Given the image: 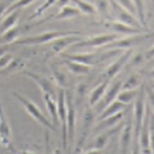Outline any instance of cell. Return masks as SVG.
I'll use <instances>...</instances> for the list:
<instances>
[{
	"label": "cell",
	"instance_id": "obj_46",
	"mask_svg": "<svg viewBox=\"0 0 154 154\" xmlns=\"http://www.w3.org/2000/svg\"><path fill=\"white\" fill-rule=\"evenodd\" d=\"M84 154H103V150H98V149H88Z\"/></svg>",
	"mask_w": 154,
	"mask_h": 154
},
{
	"label": "cell",
	"instance_id": "obj_15",
	"mask_svg": "<svg viewBox=\"0 0 154 154\" xmlns=\"http://www.w3.org/2000/svg\"><path fill=\"white\" fill-rule=\"evenodd\" d=\"M132 138H133V120H132V117H129L125 125L122 127L120 139H119V146H120L121 154L128 153Z\"/></svg>",
	"mask_w": 154,
	"mask_h": 154
},
{
	"label": "cell",
	"instance_id": "obj_31",
	"mask_svg": "<svg viewBox=\"0 0 154 154\" xmlns=\"http://www.w3.org/2000/svg\"><path fill=\"white\" fill-rule=\"evenodd\" d=\"M55 2H56V0H45V2L43 3V5H41L40 7H38L35 11L29 17V20H33V19H35V18L41 17L48 8L53 7V5H55Z\"/></svg>",
	"mask_w": 154,
	"mask_h": 154
},
{
	"label": "cell",
	"instance_id": "obj_24",
	"mask_svg": "<svg viewBox=\"0 0 154 154\" xmlns=\"http://www.w3.org/2000/svg\"><path fill=\"white\" fill-rule=\"evenodd\" d=\"M43 99H44V103L46 105V108H48V115L51 117L52 123L55 127H57L58 123H60V120H58V116H57V103H56V99L51 97L50 95H43Z\"/></svg>",
	"mask_w": 154,
	"mask_h": 154
},
{
	"label": "cell",
	"instance_id": "obj_12",
	"mask_svg": "<svg viewBox=\"0 0 154 154\" xmlns=\"http://www.w3.org/2000/svg\"><path fill=\"white\" fill-rule=\"evenodd\" d=\"M23 74L26 75V77H29L30 79H32L34 83L38 86V88L41 89L42 95H50L53 98H57V95H56V91H55L54 85H53V82L50 80L46 77H43L41 75L36 74V73H33V72H23Z\"/></svg>",
	"mask_w": 154,
	"mask_h": 154
},
{
	"label": "cell",
	"instance_id": "obj_34",
	"mask_svg": "<svg viewBox=\"0 0 154 154\" xmlns=\"http://www.w3.org/2000/svg\"><path fill=\"white\" fill-rule=\"evenodd\" d=\"M96 7L97 12L101 14H108L110 12V1L109 0H97L96 3H94Z\"/></svg>",
	"mask_w": 154,
	"mask_h": 154
},
{
	"label": "cell",
	"instance_id": "obj_20",
	"mask_svg": "<svg viewBox=\"0 0 154 154\" xmlns=\"http://www.w3.org/2000/svg\"><path fill=\"white\" fill-rule=\"evenodd\" d=\"M110 80L108 79H103L101 83L94 88L89 94V106L90 107H95L97 103H99L100 99L103 98V96L106 93L107 88L109 86Z\"/></svg>",
	"mask_w": 154,
	"mask_h": 154
},
{
	"label": "cell",
	"instance_id": "obj_22",
	"mask_svg": "<svg viewBox=\"0 0 154 154\" xmlns=\"http://www.w3.org/2000/svg\"><path fill=\"white\" fill-rule=\"evenodd\" d=\"M123 117V112H119L116 113V115L111 116V117H108V118H105L103 120H99L98 125L95 127V132H99V131H105V130H109V129H112L117 123H118L120 120Z\"/></svg>",
	"mask_w": 154,
	"mask_h": 154
},
{
	"label": "cell",
	"instance_id": "obj_42",
	"mask_svg": "<svg viewBox=\"0 0 154 154\" xmlns=\"http://www.w3.org/2000/svg\"><path fill=\"white\" fill-rule=\"evenodd\" d=\"M10 46H12L11 44H3V45H0V57L1 56H3L5 54H7L8 53V51H9Z\"/></svg>",
	"mask_w": 154,
	"mask_h": 154
},
{
	"label": "cell",
	"instance_id": "obj_41",
	"mask_svg": "<svg viewBox=\"0 0 154 154\" xmlns=\"http://www.w3.org/2000/svg\"><path fill=\"white\" fill-rule=\"evenodd\" d=\"M16 0H0V19L3 17L6 10L8 9V7Z\"/></svg>",
	"mask_w": 154,
	"mask_h": 154
},
{
	"label": "cell",
	"instance_id": "obj_38",
	"mask_svg": "<svg viewBox=\"0 0 154 154\" xmlns=\"http://www.w3.org/2000/svg\"><path fill=\"white\" fill-rule=\"evenodd\" d=\"M150 150L151 153L154 154V113L151 115L150 121Z\"/></svg>",
	"mask_w": 154,
	"mask_h": 154
},
{
	"label": "cell",
	"instance_id": "obj_2",
	"mask_svg": "<svg viewBox=\"0 0 154 154\" xmlns=\"http://www.w3.org/2000/svg\"><path fill=\"white\" fill-rule=\"evenodd\" d=\"M154 36V32H143L140 34H133V35H125L120 36V38H116L115 41L110 42L109 44L105 45L103 48V51L106 50H121L125 51L129 48H133L135 45L141 44L142 42L146 41L149 38Z\"/></svg>",
	"mask_w": 154,
	"mask_h": 154
},
{
	"label": "cell",
	"instance_id": "obj_52",
	"mask_svg": "<svg viewBox=\"0 0 154 154\" xmlns=\"http://www.w3.org/2000/svg\"><path fill=\"white\" fill-rule=\"evenodd\" d=\"M0 154H7V153H2V152H1V153H0Z\"/></svg>",
	"mask_w": 154,
	"mask_h": 154
},
{
	"label": "cell",
	"instance_id": "obj_10",
	"mask_svg": "<svg viewBox=\"0 0 154 154\" xmlns=\"http://www.w3.org/2000/svg\"><path fill=\"white\" fill-rule=\"evenodd\" d=\"M110 9L112 10L113 14L116 16V18L113 20L120 21V22L125 23L127 26H133V28H137V29L143 30V31H148V30H144L142 28L141 23H140V21H139L138 18H137L134 14L130 13L129 11H127V10L122 9L121 7L118 6L115 1H112V2L110 3Z\"/></svg>",
	"mask_w": 154,
	"mask_h": 154
},
{
	"label": "cell",
	"instance_id": "obj_47",
	"mask_svg": "<svg viewBox=\"0 0 154 154\" xmlns=\"http://www.w3.org/2000/svg\"><path fill=\"white\" fill-rule=\"evenodd\" d=\"M17 154H38V153H34V152H31L29 150H21V151H14Z\"/></svg>",
	"mask_w": 154,
	"mask_h": 154
},
{
	"label": "cell",
	"instance_id": "obj_26",
	"mask_svg": "<svg viewBox=\"0 0 154 154\" xmlns=\"http://www.w3.org/2000/svg\"><path fill=\"white\" fill-rule=\"evenodd\" d=\"M20 32H21L20 26H13L12 29L8 30L6 32H3L2 34H0V45L12 44L13 42L18 38Z\"/></svg>",
	"mask_w": 154,
	"mask_h": 154
},
{
	"label": "cell",
	"instance_id": "obj_36",
	"mask_svg": "<svg viewBox=\"0 0 154 154\" xmlns=\"http://www.w3.org/2000/svg\"><path fill=\"white\" fill-rule=\"evenodd\" d=\"M86 90H87V86L86 84H79L78 86H77V89H76V97H75L74 99V103L75 106L78 105V103L83 100L84 96H85V94H86Z\"/></svg>",
	"mask_w": 154,
	"mask_h": 154
},
{
	"label": "cell",
	"instance_id": "obj_21",
	"mask_svg": "<svg viewBox=\"0 0 154 154\" xmlns=\"http://www.w3.org/2000/svg\"><path fill=\"white\" fill-rule=\"evenodd\" d=\"M127 107H128V105L122 103L121 101H119V100L116 99L115 101H112L110 105H108V106L99 113V116L97 117V121L103 120V119H105V118H108V117H111V116L116 115V113L121 112V111H123Z\"/></svg>",
	"mask_w": 154,
	"mask_h": 154
},
{
	"label": "cell",
	"instance_id": "obj_17",
	"mask_svg": "<svg viewBox=\"0 0 154 154\" xmlns=\"http://www.w3.org/2000/svg\"><path fill=\"white\" fill-rule=\"evenodd\" d=\"M82 13L78 9H77L75 6H71V5H67V6H64L60 8V11H58L56 14L54 16H51L46 18V19L42 20L40 21L38 23L34 24V26H38L40 23L42 22H45V21H48V20H66V19H73V18H76V17L80 16Z\"/></svg>",
	"mask_w": 154,
	"mask_h": 154
},
{
	"label": "cell",
	"instance_id": "obj_14",
	"mask_svg": "<svg viewBox=\"0 0 154 154\" xmlns=\"http://www.w3.org/2000/svg\"><path fill=\"white\" fill-rule=\"evenodd\" d=\"M121 86H122L121 80H117V82H115L113 84L110 85L109 88H107L106 93H105V95L103 96V98H101L99 103L95 106L96 107L97 112L100 113L108 105H110L112 101H115V100L117 99V96H118V94L120 93V90H121Z\"/></svg>",
	"mask_w": 154,
	"mask_h": 154
},
{
	"label": "cell",
	"instance_id": "obj_32",
	"mask_svg": "<svg viewBox=\"0 0 154 154\" xmlns=\"http://www.w3.org/2000/svg\"><path fill=\"white\" fill-rule=\"evenodd\" d=\"M52 73H53V78H54L55 83H56L57 86L63 88V87L67 85V78H66V75L63 72L57 69L56 67H53L52 68Z\"/></svg>",
	"mask_w": 154,
	"mask_h": 154
},
{
	"label": "cell",
	"instance_id": "obj_44",
	"mask_svg": "<svg viewBox=\"0 0 154 154\" xmlns=\"http://www.w3.org/2000/svg\"><path fill=\"white\" fill-rule=\"evenodd\" d=\"M69 2H71V0H56L55 6L58 7V8H62V7L69 5Z\"/></svg>",
	"mask_w": 154,
	"mask_h": 154
},
{
	"label": "cell",
	"instance_id": "obj_28",
	"mask_svg": "<svg viewBox=\"0 0 154 154\" xmlns=\"http://www.w3.org/2000/svg\"><path fill=\"white\" fill-rule=\"evenodd\" d=\"M139 94V89H128V90H120V93L117 96V100L121 101L122 103L130 105L133 103Z\"/></svg>",
	"mask_w": 154,
	"mask_h": 154
},
{
	"label": "cell",
	"instance_id": "obj_5",
	"mask_svg": "<svg viewBox=\"0 0 154 154\" xmlns=\"http://www.w3.org/2000/svg\"><path fill=\"white\" fill-rule=\"evenodd\" d=\"M57 116L58 120L62 125V148L66 151L68 148L67 143V107H66V98H65V90L60 88L57 91Z\"/></svg>",
	"mask_w": 154,
	"mask_h": 154
},
{
	"label": "cell",
	"instance_id": "obj_8",
	"mask_svg": "<svg viewBox=\"0 0 154 154\" xmlns=\"http://www.w3.org/2000/svg\"><path fill=\"white\" fill-rule=\"evenodd\" d=\"M66 107H67V143L73 145L76 130V106L74 103V98L68 91H65Z\"/></svg>",
	"mask_w": 154,
	"mask_h": 154
},
{
	"label": "cell",
	"instance_id": "obj_49",
	"mask_svg": "<svg viewBox=\"0 0 154 154\" xmlns=\"http://www.w3.org/2000/svg\"><path fill=\"white\" fill-rule=\"evenodd\" d=\"M151 2H152V6H153V8H154V0H151Z\"/></svg>",
	"mask_w": 154,
	"mask_h": 154
},
{
	"label": "cell",
	"instance_id": "obj_1",
	"mask_svg": "<svg viewBox=\"0 0 154 154\" xmlns=\"http://www.w3.org/2000/svg\"><path fill=\"white\" fill-rule=\"evenodd\" d=\"M76 33V31H46L36 35H29L18 38L11 45H41L48 44L50 42L54 41L61 36L68 35Z\"/></svg>",
	"mask_w": 154,
	"mask_h": 154
},
{
	"label": "cell",
	"instance_id": "obj_16",
	"mask_svg": "<svg viewBox=\"0 0 154 154\" xmlns=\"http://www.w3.org/2000/svg\"><path fill=\"white\" fill-rule=\"evenodd\" d=\"M105 26L108 28L110 31L115 32L116 34H119V35L120 34H123V35H133V34H140V33L146 32V31H143V30L127 26V24L120 22V21H117V20L106 21L105 22Z\"/></svg>",
	"mask_w": 154,
	"mask_h": 154
},
{
	"label": "cell",
	"instance_id": "obj_27",
	"mask_svg": "<svg viewBox=\"0 0 154 154\" xmlns=\"http://www.w3.org/2000/svg\"><path fill=\"white\" fill-rule=\"evenodd\" d=\"M71 1L79 10L82 14H96L97 13L95 5L87 0H71Z\"/></svg>",
	"mask_w": 154,
	"mask_h": 154
},
{
	"label": "cell",
	"instance_id": "obj_50",
	"mask_svg": "<svg viewBox=\"0 0 154 154\" xmlns=\"http://www.w3.org/2000/svg\"><path fill=\"white\" fill-rule=\"evenodd\" d=\"M150 75H151L152 77H154V72H152V73H151V74H150Z\"/></svg>",
	"mask_w": 154,
	"mask_h": 154
},
{
	"label": "cell",
	"instance_id": "obj_9",
	"mask_svg": "<svg viewBox=\"0 0 154 154\" xmlns=\"http://www.w3.org/2000/svg\"><path fill=\"white\" fill-rule=\"evenodd\" d=\"M133 54V50L132 48H129V50H125L120 54L117 60L115 62H112L111 64L106 68V71L103 72V79H108L111 80L113 77H116L117 75L120 73L122 68L125 67V65H127L129 63V60Z\"/></svg>",
	"mask_w": 154,
	"mask_h": 154
},
{
	"label": "cell",
	"instance_id": "obj_29",
	"mask_svg": "<svg viewBox=\"0 0 154 154\" xmlns=\"http://www.w3.org/2000/svg\"><path fill=\"white\" fill-rule=\"evenodd\" d=\"M132 2L134 5L135 12H137V18L141 23L142 28L146 30V18H145V8H144V1L143 0H132Z\"/></svg>",
	"mask_w": 154,
	"mask_h": 154
},
{
	"label": "cell",
	"instance_id": "obj_23",
	"mask_svg": "<svg viewBox=\"0 0 154 154\" xmlns=\"http://www.w3.org/2000/svg\"><path fill=\"white\" fill-rule=\"evenodd\" d=\"M116 133L115 129H109V130H105L101 131L99 134L97 135L96 139L94 140V142L90 144L89 149H98V150H103L109 142L110 138Z\"/></svg>",
	"mask_w": 154,
	"mask_h": 154
},
{
	"label": "cell",
	"instance_id": "obj_18",
	"mask_svg": "<svg viewBox=\"0 0 154 154\" xmlns=\"http://www.w3.org/2000/svg\"><path fill=\"white\" fill-rule=\"evenodd\" d=\"M94 119H95V115H94L93 110L87 109L83 117V125H82V132H80L79 140H78V143H77V146H76L77 150H79L82 148V145L84 144V142L86 141L88 133H89V130L91 128V123H93Z\"/></svg>",
	"mask_w": 154,
	"mask_h": 154
},
{
	"label": "cell",
	"instance_id": "obj_39",
	"mask_svg": "<svg viewBox=\"0 0 154 154\" xmlns=\"http://www.w3.org/2000/svg\"><path fill=\"white\" fill-rule=\"evenodd\" d=\"M44 145H45V152L44 154H55L51 149V141H50V133L48 129H46L44 132Z\"/></svg>",
	"mask_w": 154,
	"mask_h": 154
},
{
	"label": "cell",
	"instance_id": "obj_35",
	"mask_svg": "<svg viewBox=\"0 0 154 154\" xmlns=\"http://www.w3.org/2000/svg\"><path fill=\"white\" fill-rule=\"evenodd\" d=\"M118 6H120L122 9L127 10L129 11L130 13L132 14H134L137 17V12H135V8H134V5L132 2V0H113Z\"/></svg>",
	"mask_w": 154,
	"mask_h": 154
},
{
	"label": "cell",
	"instance_id": "obj_4",
	"mask_svg": "<svg viewBox=\"0 0 154 154\" xmlns=\"http://www.w3.org/2000/svg\"><path fill=\"white\" fill-rule=\"evenodd\" d=\"M145 103H146V91L144 86H140L139 94L134 100V108H133V140L139 141V133L141 129L142 120L144 116Z\"/></svg>",
	"mask_w": 154,
	"mask_h": 154
},
{
	"label": "cell",
	"instance_id": "obj_37",
	"mask_svg": "<svg viewBox=\"0 0 154 154\" xmlns=\"http://www.w3.org/2000/svg\"><path fill=\"white\" fill-rule=\"evenodd\" d=\"M12 61H13V56L11 54H9V53H7L3 56H1L0 57V71L3 69V68L8 67Z\"/></svg>",
	"mask_w": 154,
	"mask_h": 154
},
{
	"label": "cell",
	"instance_id": "obj_3",
	"mask_svg": "<svg viewBox=\"0 0 154 154\" xmlns=\"http://www.w3.org/2000/svg\"><path fill=\"white\" fill-rule=\"evenodd\" d=\"M12 96L19 101V103H21V106L26 109V112L29 113L35 121H38L40 125H43L44 128L48 129V130H53V131L56 130V127L52 123V121L50 120V119H48L46 117H45L44 113L42 112L41 109L36 106L35 103H32L31 100L26 98V97L21 96L20 94L16 93V91H12Z\"/></svg>",
	"mask_w": 154,
	"mask_h": 154
},
{
	"label": "cell",
	"instance_id": "obj_48",
	"mask_svg": "<svg viewBox=\"0 0 154 154\" xmlns=\"http://www.w3.org/2000/svg\"><path fill=\"white\" fill-rule=\"evenodd\" d=\"M7 154H17L14 151H12V152H9V153H7Z\"/></svg>",
	"mask_w": 154,
	"mask_h": 154
},
{
	"label": "cell",
	"instance_id": "obj_6",
	"mask_svg": "<svg viewBox=\"0 0 154 154\" xmlns=\"http://www.w3.org/2000/svg\"><path fill=\"white\" fill-rule=\"evenodd\" d=\"M151 106H150V103H149L148 99H146L144 116H143L141 129H140V133H139V145H140V150H141L143 154H152L151 150H150V121H151Z\"/></svg>",
	"mask_w": 154,
	"mask_h": 154
},
{
	"label": "cell",
	"instance_id": "obj_30",
	"mask_svg": "<svg viewBox=\"0 0 154 154\" xmlns=\"http://www.w3.org/2000/svg\"><path fill=\"white\" fill-rule=\"evenodd\" d=\"M141 86V78L138 75H131L128 77V79L125 83H122L121 90H128V89H138V87Z\"/></svg>",
	"mask_w": 154,
	"mask_h": 154
},
{
	"label": "cell",
	"instance_id": "obj_33",
	"mask_svg": "<svg viewBox=\"0 0 154 154\" xmlns=\"http://www.w3.org/2000/svg\"><path fill=\"white\" fill-rule=\"evenodd\" d=\"M34 1H35V0H16V1H13V2L8 7V9L6 10L5 14L11 12V11H14V10H21L22 8H24V7L30 6V5L32 2H34ZM5 14H3V16H5Z\"/></svg>",
	"mask_w": 154,
	"mask_h": 154
},
{
	"label": "cell",
	"instance_id": "obj_11",
	"mask_svg": "<svg viewBox=\"0 0 154 154\" xmlns=\"http://www.w3.org/2000/svg\"><path fill=\"white\" fill-rule=\"evenodd\" d=\"M83 38H84L80 35L79 32H76V33H73V34L61 36V38H56L54 41L50 42L48 44H50L52 51L54 52L55 54H62V53H64V51L66 48H68L72 45H74L75 43L79 42Z\"/></svg>",
	"mask_w": 154,
	"mask_h": 154
},
{
	"label": "cell",
	"instance_id": "obj_40",
	"mask_svg": "<svg viewBox=\"0 0 154 154\" xmlns=\"http://www.w3.org/2000/svg\"><path fill=\"white\" fill-rule=\"evenodd\" d=\"M145 91H146V99H148L151 109H153L154 112V90L152 89V87H145Z\"/></svg>",
	"mask_w": 154,
	"mask_h": 154
},
{
	"label": "cell",
	"instance_id": "obj_25",
	"mask_svg": "<svg viewBox=\"0 0 154 154\" xmlns=\"http://www.w3.org/2000/svg\"><path fill=\"white\" fill-rule=\"evenodd\" d=\"M63 64L65 65V67L67 68L68 71L76 75L87 74V73H89L90 68H91V66L82 64V63H78V62H75V61H71V60H65V58L64 61H63Z\"/></svg>",
	"mask_w": 154,
	"mask_h": 154
},
{
	"label": "cell",
	"instance_id": "obj_7",
	"mask_svg": "<svg viewBox=\"0 0 154 154\" xmlns=\"http://www.w3.org/2000/svg\"><path fill=\"white\" fill-rule=\"evenodd\" d=\"M120 38L119 34L116 33H107V34H99V35L90 36V38H83L79 42L72 45L73 48H103L105 45L109 44L110 42L115 41L116 38Z\"/></svg>",
	"mask_w": 154,
	"mask_h": 154
},
{
	"label": "cell",
	"instance_id": "obj_13",
	"mask_svg": "<svg viewBox=\"0 0 154 154\" xmlns=\"http://www.w3.org/2000/svg\"><path fill=\"white\" fill-rule=\"evenodd\" d=\"M11 127L0 101V146L11 149Z\"/></svg>",
	"mask_w": 154,
	"mask_h": 154
},
{
	"label": "cell",
	"instance_id": "obj_43",
	"mask_svg": "<svg viewBox=\"0 0 154 154\" xmlns=\"http://www.w3.org/2000/svg\"><path fill=\"white\" fill-rule=\"evenodd\" d=\"M131 154H140V145L138 140H133V148L131 150Z\"/></svg>",
	"mask_w": 154,
	"mask_h": 154
},
{
	"label": "cell",
	"instance_id": "obj_51",
	"mask_svg": "<svg viewBox=\"0 0 154 154\" xmlns=\"http://www.w3.org/2000/svg\"><path fill=\"white\" fill-rule=\"evenodd\" d=\"M109 1H110V3H111V2H112V1H113V0H109Z\"/></svg>",
	"mask_w": 154,
	"mask_h": 154
},
{
	"label": "cell",
	"instance_id": "obj_19",
	"mask_svg": "<svg viewBox=\"0 0 154 154\" xmlns=\"http://www.w3.org/2000/svg\"><path fill=\"white\" fill-rule=\"evenodd\" d=\"M20 11L21 10H14L9 13H6L5 16L1 18V22H0V34L6 32L8 30L12 29L13 26H17V22L19 20Z\"/></svg>",
	"mask_w": 154,
	"mask_h": 154
},
{
	"label": "cell",
	"instance_id": "obj_45",
	"mask_svg": "<svg viewBox=\"0 0 154 154\" xmlns=\"http://www.w3.org/2000/svg\"><path fill=\"white\" fill-rule=\"evenodd\" d=\"M144 57H145V60H150V58L154 57V45L152 46V48H149V51L145 53Z\"/></svg>",
	"mask_w": 154,
	"mask_h": 154
}]
</instances>
